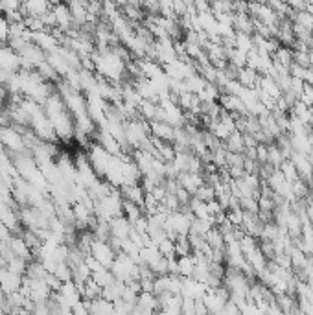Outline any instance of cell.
Masks as SVG:
<instances>
[{
	"label": "cell",
	"instance_id": "obj_1",
	"mask_svg": "<svg viewBox=\"0 0 313 315\" xmlns=\"http://www.w3.org/2000/svg\"><path fill=\"white\" fill-rule=\"evenodd\" d=\"M293 164H295V168H297L298 172V177L302 179V181H310L313 177V162L308 158V155H302V153H295L293 151V155H291V158H289Z\"/></svg>",
	"mask_w": 313,
	"mask_h": 315
},
{
	"label": "cell",
	"instance_id": "obj_2",
	"mask_svg": "<svg viewBox=\"0 0 313 315\" xmlns=\"http://www.w3.org/2000/svg\"><path fill=\"white\" fill-rule=\"evenodd\" d=\"M177 182H179V186L184 188L188 194H196V192L205 184V179H203L199 174H188V172H182V174H179V177H177Z\"/></svg>",
	"mask_w": 313,
	"mask_h": 315
},
{
	"label": "cell",
	"instance_id": "obj_3",
	"mask_svg": "<svg viewBox=\"0 0 313 315\" xmlns=\"http://www.w3.org/2000/svg\"><path fill=\"white\" fill-rule=\"evenodd\" d=\"M91 256L98 262V264H109L113 260V251L109 247L105 241H92V247H91Z\"/></svg>",
	"mask_w": 313,
	"mask_h": 315
},
{
	"label": "cell",
	"instance_id": "obj_4",
	"mask_svg": "<svg viewBox=\"0 0 313 315\" xmlns=\"http://www.w3.org/2000/svg\"><path fill=\"white\" fill-rule=\"evenodd\" d=\"M151 131L155 135V138L162 142H173V138H175V127L164 124V122H158V120L151 122Z\"/></svg>",
	"mask_w": 313,
	"mask_h": 315
},
{
	"label": "cell",
	"instance_id": "obj_5",
	"mask_svg": "<svg viewBox=\"0 0 313 315\" xmlns=\"http://www.w3.org/2000/svg\"><path fill=\"white\" fill-rule=\"evenodd\" d=\"M54 15H56V20H58V26H61V30L63 32H68V28L72 26V15H70V9L68 6L65 4H58V6H54Z\"/></svg>",
	"mask_w": 313,
	"mask_h": 315
},
{
	"label": "cell",
	"instance_id": "obj_6",
	"mask_svg": "<svg viewBox=\"0 0 313 315\" xmlns=\"http://www.w3.org/2000/svg\"><path fill=\"white\" fill-rule=\"evenodd\" d=\"M0 138L4 140L6 146H9L11 149H22L24 148V140L20 138V135L6 127H0Z\"/></svg>",
	"mask_w": 313,
	"mask_h": 315
},
{
	"label": "cell",
	"instance_id": "obj_7",
	"mask_svg": "<svg viewBox=\"0 0 313 315\" xmlns=\"http://www.w3.org/2000/svg\"><path fill=\"white\" fill-rule=\"evenodd\" d=\"M223 148L225 151H231V153H239V155H243L245 153V146H243V135L238 131H234L227 138V142L223 144Z\"/></svg>",
	"mask_w": 313,
	"mask_h": 315
},
{
	"label": "cell",
	"instance_id": "obj_8",
	"mask_svg": "<svg viewBox=\"0 0 313 315\" xmlns=\"http://www.w3.org/2000/svg\"><path fill=\"white\" fill-rule=\"evenodd\" d=\"M205 241L210 245V247L214 249V251H221L223 247H225V241H223V234L219 232V229L217 227H214V229H210V231L206 232L205 236Z\"/></svg>",
	"mask_w": 313,
	"mask_h": 315
},
{
	"label": "cell",
	"instance_id": "obj_9",
	"mask_svg": "<svg viewBox=\"0 0 313 315\" xmlns=\"http://www.w3.org/2000/svg\"><path fill=\"white\" fill-rule=\"evenodd\" d=\"M273 61H276L282 66L289 68V66L293 65V52L289 50V46H280V48L273 54Z\"/></svg>",
	"mask_w": 313,
	"mask_h": 315
},
{
	"label": "cell",
	"instance_id": "obj_10",
	"mask_svg": "<svg viewBox=\"0 0 313 315\" xmlns=\"http://www.w3.org/2000/svg\"><path fill=\"white\" fill-rule=\"evenodd\" d=\"M284 160H286V158L282 157L278 146H276V144H269V146H267V164H271L274 170H278Z\"/></svg>",
	"mask_w": 313,
	"mask_h": 315
},
{
	"label": "cell",
	"instance_id": "obj_11",
	"mask_svg": "<svg viewBox=\"0 0 313 315\" xmlns=\"http://www.w3.org/2000/svg\"><path fill=\"white\" fill-rule=\"evenodd\" d=\"M278 170H280V174L284 175V179H286L288 182H295V181L300 179V177H298L297 168H295V164H293L291 160H284Z\"/></svg>",
	"mask_w": 313,
	"mask_h": 315
},
{
	"label": "cell",
	"instance_id": "obj_12",
	"mask_svg": "<svg viewBox=\"0 0 313 315\" xmlns=\"http://www.w3.org/2000/svg\"><path fill=\"white\" fill-rule=\"evenodd\" d=\"M236 48H238L239 52H243V54H249L251 50L254 48V44H253V35L236 32Z\"/></svg>",
	"mask_w": 313,
	"mask_h": 315
},
{
	"label": "cell",
	"instance_id": "obj_13",
	"mask_svg": "<svg viewBox=\"0 0 313 315\" xmlns=\"http://www.w3.org/2000/svg\"><path fill=\"white\" fill-rule=\"evenodd\" d=\"M293 22L298 26H302V28L308 30L310 33H313V15L312 13H308V11H298V13H295V17H293Z\"/></svg>",
	"mask_w": 313,
	"mask_h": 315
},
{
	"label": "cell",
	"instance_id": "obj_14",
	"mask_svg": "<svg viewBox=\"0 0 313 315\" xmlns=\"http://www.w3.org/2000/svg\"><path fill=\"white\" fill-rule=\"evenodd\" d=\"M9 247H11V251H15L17 256L24 258L28 256V245H26V241L22 240V238H13V240H9Z\"/></svg>",
	"mask_w": 313,
	"mask_h": 315
},
{
	"label": "cell",
	"instance_id": "obj_15",
	"mask_svg": "<svg viewBox=\"0 0 313 315\" xmlns=\"http://www.w3.org/2000/svg\"><path fill=\"white\" fill-rule=\"evenodd\" d=\"M196 197L199 201H203V203H208V201H214L215 199V190L212 186H208V184H203L197 192H196Z\"/></svg>",
	"mask_w": 313,
	"mask_h": 315
},
{
	"label": "cell",
	"instance_id": "obj_16",
	"mask_svg": "<svg viewBox=\"0 0 313 315\" xmlns=\"http://www.w3.org/2000/svg\"><path fill=\"white\" fill-rule=\"evenodd\" d=\"M291 190H293V194H295V197L297 199H306L310 188H308V182L302 181V179H298V181L291 182Z\"/></svg>",
	"mask_w": 313,
	"mask_h": 315
},
{
	"label": "cell",
	"instance_id": "obj_17",
	"mask_svg": "<svg viewBox=\"0 0 313 315\" xmlns=\"http://www.w3.org/2000/svg\"><path fill=\"white\" fill-rule=\"evenodd\" d=\"M247 260H249V264H253L256 267V269H262L264 267V264H265V256H264V253L260 251V249L256 247L251 255H247Z\"/></svg>",
	"mask_w": 313,
	"mask_h": 315
},
{
	"label": "cell",
	"instance_id": "obj_18",
	"mask_svg": "<svg viewBox=\"0 0 313 315\" xmlns=\"http://www.w3.org/2000/svg\"><path fill=\"white\" fill-rule=\"evenodd\" d=\"M239 247H241V253L243 255H251L253 251L256 249V241L253 236H249V234H245L243 238H239Z\"/></svg>",
	"mask_w": 313,
	"mask_h": 315
},
{
	"label": "cell",
	"instance_id": "obj_19",
	"mask_svg": "<svg viewBox=\"0 0 313 315\" xmlns=\"http://www.w3.org/2000/svg\"><path fill=\"white\" fill-rule=\"evenodd\" d=\"M258 208H260V212H274V201L271 197L260 196V199H258Z\"/></svg>",
	"mask_w": 313,
	"mask_h": 315
},
{
	"label": "cell",
	"instance_id": "obj_20",
	"mask_svg": "<svg viewBox=\"0 0 313 315\" xmlns=\"http://www.w3.org/2000/svg\"><path fill=\"white\" fill-rule=\"evenodd\" d=\"M158 251L166 255V256H173V253H175V243H173L170 238H166L162 243H158Z\"/></svg>",
	"mask_w": 313,
	"mask_h": 315
},
{
	"label": "cell",
	"instance_id": "obj_21",
	"mask_svg": "<svg viewBox=\"0 0 313 315\" xmlns=\"http://www.w3.org/2000/svg\"><path fill=\"white\" fill-rule=\"evenodd\" d=\"M229 175H231V179L238 181V179H241V177L245 175V170H243L241 166H231V168H229Z\"/></svg>",
	"mask_w": 313,
	"mask_h": 315
},
{
	"label": "cell",
	"instance_id": "obj_22",
	"mask_svg": "<svg viewBox=\"0 0 313 315\" xmlns=\"http://www.w3.org/2000/svg\"><path fill=\"white\" fill-rule=\"evenodd\" d=\"M175 196H177V199H179V203H181V205H186V203H190V194L184 190V188H179Z\"/></svg>",
	"mask_w": 313,
	"mask_h": 315
},
{
	"label": "cell",
	"instance_id": "obj_23",
	"mask_svg": "<svg viewBox=\"0 0 313 315\" xmlns=\"http://www.w3.org/2000/svg\"><path fill=\"white\" fill-rule=\"evenodd\" d=\"M179 265H181V271H186V273L192 271V260H190V258L184 256L181 262H179Z\"/></svg>",
	"mask_w": 313,
	"mask_h": 315
},
{
	"label": "cell",
	"instance_id": "obj_24",
	"mask_svg": "<svg viewBox=\"0 0 313 315\" xmlns=\"http://www.w3.org/2000/svg\"><path fill=\"white\" fill-rule=\"evenodd\" d=\"M308 158L313 162V146H312V149H310V153H308Z\"/></svg>",
	"mask_w": 313,
	"mask_h": 315
},
{
	"label": "cell",
	"instance_id": "obj_25",
	"mask_svg": "<svg viewBox=\"0 0 313 315\" xmlns=\"http://www.w3.org/2000/svg\"><path fill=\"white\" fill-rule=\"evenodd\" d=\"M312 225H313V223H312Z\"/></svg>",
	"mask_w": 313,
	"mask_h": 315
}]
</instances>
